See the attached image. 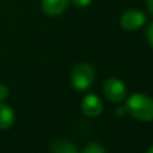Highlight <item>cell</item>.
I'll return each mask as SVG.
<instances>
[{
    "label": "cell",
    "mask_w": 153,
    "mask_h": 153,
    "mask_svg": "<svg viewBox=\"0 0 153 153\" xmlns=\"http://www.w3.org/2000/svg\"><path fill=\"white\" fill-rule=\"evenodd\" d=\"M8 94H10V91H8V88H7L5 85L0 84V102L5 100V99L8 97Z\"/></svg>",
    "instance_id": "obj_12"
},
{
    "label": "cell",
    "mask_w": 153,
    "mask_h": 153,
    "mask_svg": "<svg viewBox=\"0 0 153 153\" xmlns=\"http://www.w3.org/2000/svg\"><path fill=\"white\" fill-rule=\"evenodd\" d=\"M14 123V112L13 110L0 102V129H8Z\"/></svg>",
    "instance_id": "obj_7"
},
{
    "label": "cell",
    "mask_w": 153,
    "mask_h": 153,
    "mask_svg": "<svg viewBox=\"0 0 153 153\" xmlns=\"http://www.w3.org/2000/svg\"><path fill=\"white\" fill-rule=\"evenodd\" d=\"M76 7H87L92 4L93 0H71Z\"/></svg>",
    "instance_id": "obj_11"
},
{
    "label": "cell",
    "mask_w": 153,
    "mask_h": 153,
    "mask_svg": "<svg viewBox=\"0 0 153 153\" xmlns=\"http://www.w3.org/2000/svg\"><path fill=\"white\" fill-rule=\"evenodd\" d=\"M81 109L82 112L88 116V117H97L102 114L103 111V103L102 99L94 94V93H90L86 94L81 102Z\"/></svg>",
    "instance_id": "obj_5"
},
{
    "label": "cell",
    "mask_w": 153,
    "mask_h": 153,
    "mask_svg": "<svg viewBox=\"0 0 153 153\" xmlns=\"http://www.w3.org/2000/svg\"><path fill=\"white\" fill-rule=\"evenodd\" d=\"M128 114V110L126 108V105H118L116 109H115V115L117 117H123Z\"/></svg>",
    "instance_id": "obj_10"
},
{
    "label": "cell",
    "mask_w": 153,
    "mask_h": 153,
    "mask_svg": "<svg viewBox=\"0 0 153 153\" xmlns=\"http://www.w3.org/2000/svg\"><path fill=\"white\" fill-rule=\"evenodd\" d=\"M128 114L141 122L153 120V99L143 93H133L126 102Z\"/></svg>",
    "instance_id": "obj_1"
},
{
    "label": "cell",
    "mask_w": 153,
    "mask_h": 153,
    "mask_svg": "<svg viewBox=\"0 0 153 153\" xmlns=\"http://www.w3.org/2000/svg\"><path fill=\"white\" fill-rule=\"evenodd\" d=\"M94 79V69L88 63H80L78 65L72 72V85L78 91H85L90 88L93 84Z\"/></svg>",
    "instance_id": "obj_2"
},
{
    "label": "cell",
    "mask_w": 153,
    "mask_h": 153,
    "mask_svg": "<svg viewBox=\"0 0 153 153\" xmlns=\"http://www.w3.org/2000/svg\"><path fill=\"white\" fill-rule=\"evenodd\" d=\"M147 38H148L149 44L153 47V22L149 24V26L147 29Z\"/></svg>",
    "instance_id": "obj_13"
},
{
    "label": "cell",
    "mask_w": 153,
    "mask_h": 153,
    "mask_svg": "<svg viewBox=\"0 0 153 153\" xmlns=\"http://www.w3.org/2000/svg\"><path fill=\"white\" fill-rule=\"evenodd\" d=\"M82 153H105V151H104V148L100 145L93 142V143H88L84 148Z\"/></svg>",
    "instance_id": "obj_9"
},
{
    "label": "cell",
    "mask_w": 153,
    "mask_h": 153,
    "mask_svg": "<svg viewBox=\"0 0 153 153\" xmlns=\"http://www.w3.org/2000/svg\"><path fill=\"white\" fill-rule=\"evenodd\" d=\"M105 97L112 103H121L127 97V87L117 78H109L103 86Z\"/></svg>",
    "instance_id": "obj_3"
},
{
    "label": "cell",
    "mask_w": 153,
    "mask_h": 153,
    "mask_svg": "<svg viewBox=\"0 0 153 153\" xmlns=\"http://www.w3.org/2000/svg\"><path fill=\"white\" fill-rule=\"evenodd\" d=\"M53 153H79L76 147L67 140H57L51 145Z\"/></svg>",
    "instance_id": "obj_8"
},
{
    "label": "cell",
    "mask_w": 153,
    "mask_h": 153,
    "mask_svg": "<svg viewBox=\"0 0 153 153\" xmlns=\"http://www.w3.org/2000/svg\"><path fill=\"white\" fill-rule=\"evenodd\" d=\"M71 0H41L43 12L50 17L61 16L69 6Z\"/></svg>",
    "instance_id": "obj_6"
},
{
    "label": "cell",
    "mask_w": 153,
    "mask_h": 153,
    "mask_svg": "<svg viewBox=\"0 0 153 153\" xmlns=\"http://www.w3.org/2000/svg\"><path fill=\"white\" fill-rule=\"evenodd\" d=\"M146 6H147V11L153 16V0H146Z\"/></svg>",
    "instance_id": "obj_14"
},
{
    "label": "cell",
    "mask_w": 153,
    "mask_h": 153,
    "mask_svg": "<svg viewBox=\"0 0 153 153\" xmlns=\"http://www.w3.org/2000/svg\"><path fill=\"white\" fill-rule=\"evenodd\" d=\"M147 153H153V146H152V147H151V148L147 151Z\"/></svg>",
    "instance_id": "obj_15"
},
{
    "label": "cell",
    "mask_w": 153,
    "mask_h": 153,
    "mask_svg": "<svg viewBox=\"0 0 153 153\" xmlns=\"http://www.w3.org/2000/svg\"><path fill=\"white\" fill-rule=\"evenodd\" d=\"M146 22V16L142 11L130 8L123 12V14L120 18L121 26L127 31H135L139 27H141Z\"/></svg>",
    "instance_id": "obj_4"
}]
</instances>
